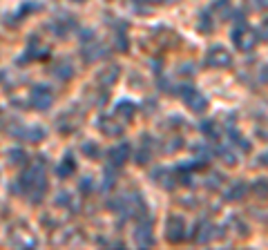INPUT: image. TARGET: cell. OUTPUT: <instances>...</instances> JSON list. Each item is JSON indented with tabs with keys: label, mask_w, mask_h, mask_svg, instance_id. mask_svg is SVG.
I'll use <instances>...</instances> for the list:
<instances>
[{
	"label": "cell",
	"mask_w": 268,
	"mask_h": 250,
	"mask_svg": "<svg viewBox=\"0 0 268 250\" xmlns=\"http://www.w3.org/2000/svg\"><path fill=\"white\" fill-rule=\"evenodd\" d=\"M181 96H184L186 105L190 107V112H194V114L206 112V107H208V99H206V96L201 94L197 87H192V85H188L184 92H181Z\"/></svg>",
	"instance_id": "277c9868"
},
{
	"label": "cell",
	"mask_w": 268,
	"mask_h": 250,
	"mask_svg": "<svg viewBox=\"0 0 268 250\" xmlns=\"http://www.w3.org/2000/svg\"><path fill=\"white\" fill-rule=\"evenodd\" d=\"M257 7H261V9H268V0H257Z\"/></svg>",
	"instance_id": "cb8c5ba5"
},
{
	"label": "cell",
	"mask_w": 268,
	"mask_h": 250,
	"mask_svg": "<svg viewBox=\"0 0 268 250\" xmlns=\"http://www.w3.org/2000/svg\"><path fill=\"white\" fill-rule=\"evenodd\" d=\"M96 127H99V130L105 134V137H121V134H123V125L119 123V119L117 117H101L99 121H96Z\"/></svg>",
	"instance_id": "ba28073f"
},
{
	"label": "cell",
	"mask_w": 268,
	"mask_h": 250,
	"mask_svg": "<svg viewBox=\"0 0 268 250\" xmlns=\"http://www.w3.org/2000/svg\"><path fill=\"white\" fill-rule=\"evenodd\" d=\"M257 40H259L257 32H255L253 27H248L243 20L235 27V32H233V42H235L237 50H241V52H253L255 45H257Z\"/></svg>",
	"instance_id": "7a4b0ae2"
},
{
	"label": "cell",
	"mask_w": 268,
	"mask_h": 250,
	"mask_svg": "<svg viewBox=\"0 0 268 250\" xmlns=\"http://www.w3.org/2000/svg\"><path fill=\"white\" fill-rule=\"evenodd\" d=\"M18 137H23V139H27V141H32V143H38L42 137H45V132L40 130V127H25L23 132H18Z\"/></svg>",
	"instance_id": "9a60e30c"
},
{
	"label": "cell",
	"mask_w": 268,
	"mask_h": 250,
	"mask_svg": "<svg viewBox=\"0 0 268 250\" xmlns=\"http://www.w3.org/2000/svg\"><path fill=\"white\" fill-rule=\"evenodd\" d=\"M210 11H215L219 18H228L230 11H233V7H230V0H215V3H212V7H210Z\"/></svg>",
	"instance_id": "5bb4252c"
},
{
	"label": "cell",
	"mask_w": 268,
	"mask_h": 250,
	"mask_svg": "<svg viewBox=\"0 0 268 250\" xmlns=\"http://www.w3.org/2000/svg\"><path fill=\"white\" fill-rule=\"evenodd\" d=\"M83 150L87 152V154H92V156H99V150H94V145H92V143H85V145H83Z\"/></svg>",
	"instance_id": "7402d4cb"
},
{
	"label": "cell",
	"mask_w": 268,
	"mask_h": 250,
	"mask_svg": "<svg viewBox=\"0 0 268 250\" xmlns=\"http://www.w3.org/2000/svg\"><path fill=\"white\" fill-rule=\"evenodd\" d=\"M259 38L261 40H268V18L261 20V27H259Z\"/></svg>",
	"instance_id": "ffe728a7"
},
{
	"label": "cell",
	"mask_w": 268,
	"mask_h": 250,
	"mask_svg": "<svg viewBox=\"0 0 268 250\" xmlns=\"http://www.w3.org/2000/svg\"><path fill=\"white\" fill-rule=\"evenodd\" d=\"M29 103L40 109V112H45V109L52 107L54 103V94L50 87H45V85H36V87H32V92H29Z\"/></svg>",
	"instance_id": "3957f363"
},
{
	"label": "cell",
	"mask_w": 268,
	"mask_h": 250,
	"mask_svg": "<svg viewBox=\"0 0 268 250\" xmlns=\"http://www.w3.org/2000/svg\"><path fill=\"white\" fill-rule=\"evenodd\" d=\"M107 158H109V163H112V166L121 168L127 158H130V145H127V143H119L117 148H112V150L107 152Z\"/></svg>",
	"instance_id": "9c48e42d"
},
{
	"label": "cell",
	"mask_w": 268,
	"mask_h": 250,
	"mask_svg": "<svg viewBox=\"0 0 268 250\" xmlns=\"http://www.w3.org/2000/svg\"><path fill=\"white\" fill-rule=\"evenodd\" d=\"M230 139H233V143L237 145V148H241L243 152H251V143H248L243 137H239L237 132H230Z\"/></svg>",
	"instance_id": "ac0fdd59"
},
{
	"label": "cell",
	"mask_w": 268,
	"mask_h": 250,
	"mask_svg": "<svg viewBox=\"0 0 268 250\" xmlns=\"http://www.w3.org/2000/svg\"><path fill=\"white\" fill-rule=\"evenodd\" d=\"M166 239L170 243H179V241L186 239V221L179 215L168 217V221H166Z\"/></svg>",
	"instance_id": "5b68a950"
},
{
	"label": "cell",
	"mask_w": 268,
	"mask_h": 250,
	"mask_svg": "<svg viewBox=\"0 0 268 250\" xmlns=\"http://www.w3.org/2000/svg\"><path fill=\"white\" fill-rule=\"evenodd\" d=\"M20 186L25 197L32 201V203H38L42 199V194L47 190V179H45V166L42 161H36L34 166L27 168V172L20 176Z\"/></svg>",
	"instance_id": "6da1fadb"
},
{
	"label": "cell",
	"mask_w": 268,
	"mask_h": 250,
	"mask_svg": "<svg viewBox=\"0 0 268 250\" xmlns=\"http://www.w3.org/2000/svg\"><path fill=\"white\" fill-rule=\"evenodd\" d=\"M179 174H186V170H184V168H179ZM181 181H184V184H190V172H188V179L184 176V179H181Z\"/></svg>",
	"instance_id": "603a6c76"
},
{
	"label": "cell",
	"mask_w": 268,
	"mask_h": 250,
	"mask_svg": "<svg viewBox=\"0 0 268 250\" xmlns=\"http://www.w3.org/2000/svg\"><path fill=\"white\" fill-rule=\"evenodd\" d=\"M261 163H264V166L268 168V152H264V154H261Z\"/></svg>",
	"instance_id": "d4e9b609"
},
{
	"label": "cell",
	"mask_w": 268,
	"mask_h": 250,
	"mask_svg": "<svg viewBox=\"0 0 268 250\" xmlns=\"http://www.w3.org/2000/svg\"><path fill=\"white\" fill-rule=\"evenodd\" d=\"M134 243L139 248H150L154 243V235H152V223L148 217H141L139 225L134 228Z\"/></svg>",
	"instance_id": "52a82bcc"
},
{
	"label": "cell",
	"mask_w": 268,
	"mask_h": 250,
	"mask_svg": "<svg viewBox=\"0 0 268 250\" xmlns=\"http://www.w3.org/2000/svg\"><path fill=\"white\" fill-rule=\"evenodd\" d=\"M74 170H76V161H74V156L67 154V156L63 158V161H60V166H58V176H60V179H67V176L74 174Z\"/></svg>",
	"instance_id": "4fadbf2b"
},
{
	"label": "cell",
	"mask_w": 268,
	"mask_h": 250,
	"mask_svg": "<svg viewBox=\"0 0 268 250\" xmlns=\"http://www.w3.org/2000/svg\"><path fill=\"white\" fill-rule=\"evenodd\" d=\"M219 154L226 156V163H228V166H235V156L228 152V148H219Z\"/></svg>",
	"instance_id": "44dd1931"
},
{
	"label": "cell",
	"mask_w": 268,
	"mask_h": 250,
	"mask_svg": "<svg viewBox=\"0 0 268 250\" xmlns=\"http://www.w3.org/2000/svg\"><path fill=\"white\" fill-rule=\"evenodd\" d=\"M9 161H11V166H20V163L25 161V152L23 150H9Z\"/></svg>",
	"instance_id": "d6986e66"
},
{
	"label": "cell",
	"mask_w": 268,
	"mask_h": 250,
	"mask_svg": "<svg viewBox=\"0 0 268 250\" xmlns=\"http://www.w3.org/2000/svg\"><path fill=\"white\" fill-rule=\"evenodd\" d=\"M212 223L210 221H201L197 225V230H194V235H192V239L197 241V243H206V241H210L212 237H215V233H212Z\"/></svg>",
	"instance_id": "8fae6325"
},
{
	"label": "cell",
	"mask_w": 268,
	"mask_h": 250,
	"mask_svg": "<svg viewBox=\"0 0 268 250\" xmlns=\"http://www.w3.org/2000/svg\"><path fill=\"white\" fill-rule=\"evenodd\" d=\"M117 78H119V67H114V65H109L105 67V70H101L99 72V76H96V81H99L101 87H112L114 83H117Z\"/></svg>",
	"instance_id": "30bf717a"
},
{
	"label": "cell",
	"mask_w": 268,
	"mask_h": 250,
	"mask_svg": "<svg viewBox=\"0 0 268 250\" xmlns=\"http://www.w3.org/2000/svg\"><path fill=\"white\" fill-rule=\"evenodd\" d=\"M76 3H83V0H76Z\"/></svg>",
	"instance_id": "4316f807"
},
{
	"label": "cell",
	"mask_w": 268,
	"mask_h": 250,
	"mask_svg": "<svg viewBox=\"0 0 268 250\" xmlns=\"http://www.w3.org/2000/svg\"><path fill=\"white\" fill-rule=\"evenodd\" d=\"M206 65L217 67V70H221V67H230V65H233V56H230L228 50L215 45V47H210V50L206 52Z\"/></svg>",
	"instance_id": "8992f818"
},
{
	"label": "cell",
	"mask_w": 268,
	"mask_h": 250,
	"mask_svg": "<svg viewBox=\"0 0 268 250\" xmlns=\"http://www.w3.org/2000/svg\"><path fill=\"white\" fill-rule=\"evenodd\" d=\"M134 112H137V105L130 101H121V103H117V107H114V117L119 121H130L134 117Z\"/></svg>",
	"instance_id": "7c38bea8"
},
{
	"label": "cell",
	"mask_w": 268,
	"mask_h": 250,
	"mask_svg": "<svg viewBox=\"0 0 268 250\" xmlns=\"http://www.w3.org/2000/svg\"><path fill=\"white\" fill-rule=\"evenodd\" d=\"M152 3H172V0H152Z\"/></svg>",
	"instance_id": "484cf974"
},
{
	"label": "cell",
	"mask_w": 268,
	"mask_h": 250,
	"mask_svg": "<svg viewBox=\"0 0 268 250\" xmlns=\"http://www.w3.org/2000/svg\"><path fill=\"white\" fill-rule=\"evenodd\" d=\"M201 132H204L206 137H210V139L219 137V127H217L215 121H204V123H201Z\"/></svg>",
	"instance_id": "e0dca14e"
},
{
	"label": "cell",
	"mask_w": 268,
	"mask_h": 250,
	"mask_svg": "<svg viewBox=\"0 0 268 250\" xmlns=\"http://www.w3.org/2000/svg\"><path fill=\"white\" fill-rule=\"evenodd\" d=\"M246 190H248L246 184H235V186L226 192V199H228V201H239V199L246 197Z\"/></svg>",
	"instance_id": "2e32d148"
}]
</instances>
